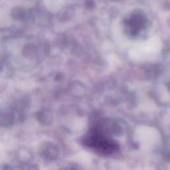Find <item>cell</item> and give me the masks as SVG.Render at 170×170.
<instances>
[{
  "instance_id": "obj_1",
  "label": "cell",
  "mask_w": 170,
  "mask_h": 170,
  "mask_svg": "<svg viewBox=\"0 0 170 170\" xmlns=\"http://www.w3.org/2000/svg\"><path fill=\"white\" fill-rule=\"evenodd\" d=\"M84 144L103 154H110L118 149L114 141L106 137L97 130H94L84 139Z\"/></svg>"
},
{
  "instance_id": "obj_4",
  "label": "cell",
  "mask_w": 170,
  "mask_h": 170,
  "mask_svg": "<svg viewBox=\"0 0 170 170\" xmlns=\"http://www.w3.org/2000/svg\"><path fill=\"white\" fill-rule=\"evenodd\" d=\"M13 114L11 111L0 110V124L3 125H8L13 122Z\"/></svg>"
},
{
  "instance_id": "obj_2",
  "label": "cell",
  "mask_w": 170,
  "mask_h": 170,
  "mask_svg": "<svg viewBox=\"0 0 170 170\" xmlns=\"http://www.w3.org/2000/svg\"><path fill=\"white\" fill-rule=\"evenodd\" d=\"M58 154V150L53 144H47L41 150V156L47 160H53Z\"/></svg>"
},
{
  "instance_id": "obj_3",
  "label": "cell",
  "mask_w": 170,
  "mask_h": 170,
  "mask_svg": "<svg viewBox=\"0 0 170 170\" xmlns=\"http://www.w3.org/2000/svg\"><path fill=\"white\" fill-rule=\"evenodd\" d=\"M37 120L44 125H49L52 122V116L50 112L47 109H43L37 113Z\"/></svg>"
}]
</instances>
